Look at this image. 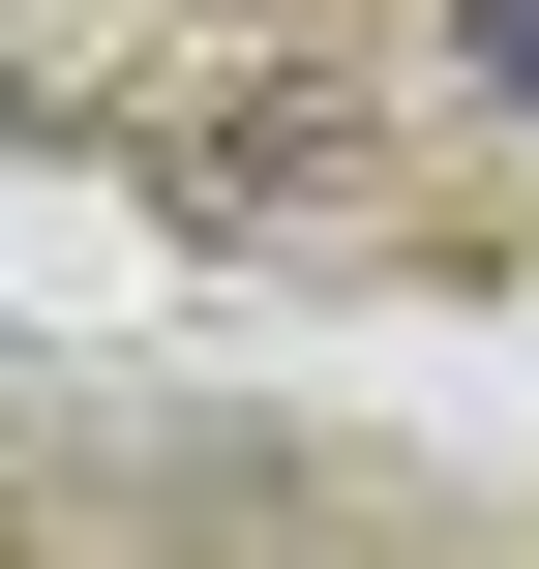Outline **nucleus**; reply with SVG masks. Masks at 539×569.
Segmentation results:
<instances>
[{
    "mask_svg": "<svg viewBox=\"0 0 539 569\" xmlns=\"http://www.w3.org/2000/svg\"><path fill=\"white\" fill-rule=\"evenodd\" d=\"M450 30H480V90H510V120H539V0H450Z\"/></svg>",
    "mask_w": 539,
    "mask_h": 569,
    "instance_id": "f257e3e1",
    "label": "nucleus"
}]
</instances>
